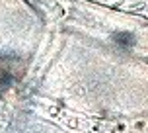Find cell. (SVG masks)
<instances>
[{"mask_svg": "<svg viewBox=\"0 0 148 133\" xmlns=\"http://www.w3.org/2000/svg\"><path fill=\"white\" fill-rule=\"evenodd\" d=\"M60 123H64L68 127H74V129H84V131H92V133H111L113 131V125L109 123H101V121H94V119L88 118H78V116H72V114H66V112H57Z\"/></svg>", "mask_w": 148, "mask_h": 133, "instance_id": "obj_1", "label": "cell"}]
</instances>
